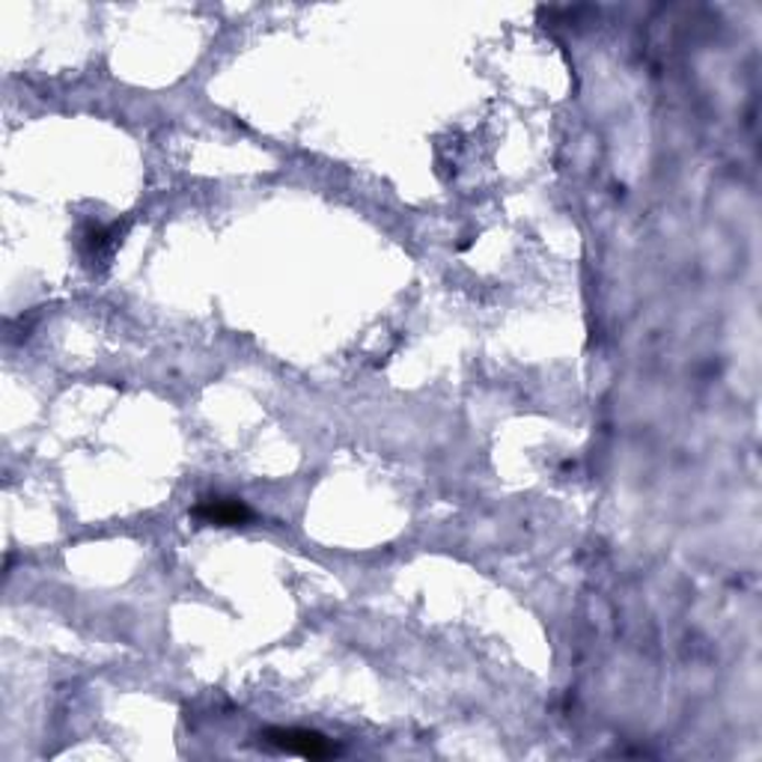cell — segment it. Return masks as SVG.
<instances>
[{"label": "cell", "instance_id": "2", "mask_svg": "<svg viewBox=\"0 0 762 762\" xmlns=\"http://www.w3.org/2000/svg\"><path fill=\"white\" fill-rule=\"evenodd\" d=\"M197 522L203 525H217V527H242L254 522V509H250L245 501L238 497H224V495H212L203 497L200 504L191 509Z\"/></svg>", "mask_w": 762, "mask_h": 762}, {"label": "cell", "instance_id": "3", "mask_svg": "<svg viewBox=\"0 0 762 762\" xmlns=\"http://www.w3.org/2000/svg\"><path fill=\"white\" fill-rule=\"evenodd\" d=\"M123 238V227L111 224V227H90L83 233V248H87V259L99 262V259L111 257V250L116 248V242Z\"/></svg>", "mask_w": 762, "mask_h": 762}, {"label": "cell", "instance_id": "1", "mask_svg": "<svg viewBox=\"0 0 762 762\" xmlns=\"http://www.w3.org/2000/svg\"><path fill=\"white\" fill-rule=\"evenodd\" d=\"M262 742L274 751L295 753L304 760H328V757L340 753V748L325 739L322 732L301 730V727H271V730L262 732Z\"/></svg>", "mask_w": 762, "mask_h": 762}]
</instances>
